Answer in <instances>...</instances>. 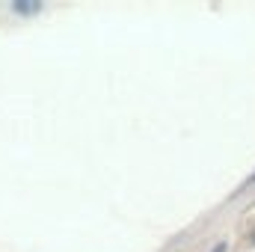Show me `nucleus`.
<instances>
[{
	"instance_id": "f257e3e1",
	"label": "nucleus",
	"mask_w": 255,
	"mask_h": 252,
	"mask_svg": "<svg viewBox=\"0 0 255 252\" xmlns=\"http://www.w3.org/2000/svg\"><path fill=\"white\" fill-rule=\"evenodd\" d=\"M253 181H255V175H253Z\"/></svg>"
}]
</instances>
